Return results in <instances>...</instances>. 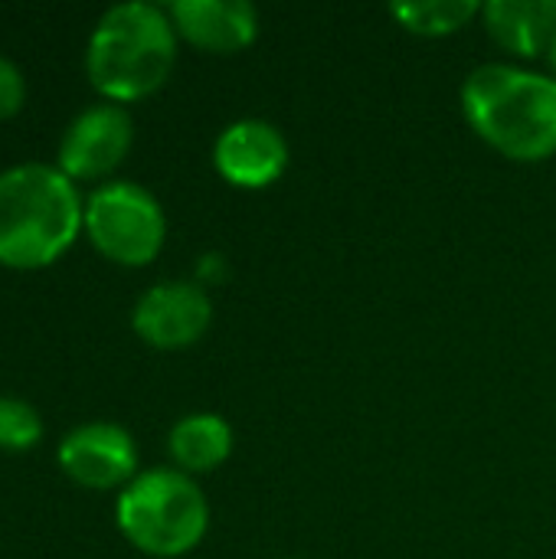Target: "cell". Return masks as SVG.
Listing matches in <instances>:
<instances>
[{
	"label": "cell",
	"instance_id": "cell-12",
	"mask_svg": "<svg viewBox=\"0 0 556 559\" xmlns=\"http://www.w3.org/2000/svg\"><path fill=\"white\" fill-rule=\"evenodd\" d=\"M167 445L180 472H213L233 452V429L216 413H190L177 419Z\"/></svg>",
	"mask_w": 556,
	"mask_h": 559
},
{
	"label": "cell",
	"instance_id": "cell-15",
	"mask_svg": "<svg viewBox=\"0 0 556 559\" xmlns=\"http://www.w3.org/2000/svg\"><path fill=\"white\" fill-rule=\"evenodd\" d=\"M23 95H26V79H23L20 66L0 52V118L20 111Z\"/></svg>",
	"mask_w": 556,
	"mask_h": 559
},
{
	"label": "cell",
	"instance_id": "cell-1",
	"mask_svg": "<svg viewBox=\"0 0 556 559\" xmlns=\"http://www.w3.org/2000/svg\"><path fill=\"white\" fill-rule=\"evenodd\" d=\"M472 131L511 160L556 154V79L518 66H482L462 85Z\"/></svg>",
	"mask_w": 556,
	"mask_h": 559
},
{
	"label": "cell",
	"instance_id": "cell-8",
	"mask_svg": "<svg viewBox=\"0 0 556 559\" xmlns=\"http://www.w3.org/2000/svg\"><path fill=\"white\" fill-rule=\"evenodd\" d=\"M59 465L66 468L69 478L88 488H111L134 475L138 445L128 429L105 419H92L62 436Z\"/></svg>",
	"mask_w": 556,
	"mask_h": 559
},
{
	"label": "cell",
	"instance_id": "cell-2",
	"mask_svg": "<svg viewBox=\"0 0 556 559\" xmlns=\"http://www.w3.org/2000/svg\"><path fill=\"white\" fill-rule=\"evenodd\" d=\"M82 206L62 167L26 160L0 170V262L13 269L52 262L75 239Z\"/></svg>",
	"mask_w": 556,
	"mask_h": 559
},
{
	"label": "cell",
	"instance_id": "cell-3",
	"mask_svg": "<svg viewBox=\"0 0 556 559\" xmlns=\"http://www.w3.org/2000/svg\"><path fill=\"white\" fill-rule=\"evenodd\" d=\"M174 20L144 0H128L108 7L85 49V69L92 85L115 98V102H131L170 75L174 56H177V36H174Z\"/></svg>",
	"mask_w": 556,
	"mask_h": 559
},
{
	"label": "cell",
	"instance_id": "cell-9",
	"mask_svg": "<svg viewBox=\"0 0 556 559\" xmlns=\"http://www.w3.org/2000/svg\"><path fill=\"white\" fill-rule=\"evenodd\" d=\"M216 170L242 190H262L275 183L288 167V144L282 131L259 118H242L223 128L213 144Z\"/></svg>",
	"mask_w": 556,
	"mask_h": 559
},
{
	"label": "cell",
	"instance_id": "cell-4",
	"mask_svg": "<svg viewBox=\"0 0 556 559\" xmlns=\"http://www.w3.org/2000/svg\"><path fill=\"white\" fill-rule=\"evenodd\" d=\"M121 534L151 557H184L210 524L203 491L187 472L151 468L128 481L115 504Z\"/></svg>",
	"mask_w": 556,
	"mask_h": 559
},
{
	"label": "cell",
	"instance_id": "cell-14",
	"mask_svg": "<svg viewBox=\"0 0 556 559\" xmlns=\"http://www.w3.org/2000/svg\"><path fill=\"white\" fill-rule=\"evenodd\" d=\"M43 436L39 413L16 396H0V449H29Z\"/></svg>",
	"mask_w": 556,
	"mask_h": 559
},
{
	"label": "cell",
	"instance_id": "cell-10",
	"mask_svg": "<svg viewBox=\"0 0 556 559\" xmlns=\"http://www.w3.org/2000/svg\"><path fill=\"white\" fill-rule=\"evenodd\" d=\"M174 29L210 52H239L259 36V13L246 0H177Z\"/></svg>",
	"mask_w": 556,
	"mask_h": 559
},
{
	"label": "cell",
	"instance_id": "cell-11",
	"mask_svg": "<svg viewBox=\"0 0 556 559\" xmlns=\"http://www.w3.org/2000/svg\"><path fill=\"white\" fill-rule=\"evenodd\" d=\"M485 26L514 56L547 52L556 33V0H492Z\"/></svg>",
	"mask_w": 556,
	"mask_h": 559
},
{
	"label": "cell",
	"instance_id": "cell-13",
	"mask_svg": "<svg viewBox=\"0 0 556 559\" xmlns=\"http://www.w3.org/2000/svg\"><path fill=\"white\" fill-rule=\"evenodd\" d=\"M482 7L475 0H423V3H397L390 13L416 36H449L462 29Z\"/></svg>",
	"mask_w": 556,
	"mask_h": 559
},
{
	"label": "cell",
	"instance_id": "cell-16",
	"mask_svg": "<svg viewBox=\"0 0 556 559\" xmlns=\"http://www.w3.org/2000/svg\"><path fill=\"white\" fill-rule=\"evenodd\" d=\"M547 59H551V69L556 72V33L554 39H551V46H547Z\"/></svg>",
	"mask_w": 556,
	"mask_h": 559
},
{
	"label": "cell",
	"instance_id": "cell-5",
	"mask_svg": "<svg viewBox=\"0 0 556 559\" xmlns=\"http://www.w3.org/2000/svg\"><path fill=\"white\" fill-rule=\"evenodd\" d=\"M92 242L121 265H144L164 246V210L134 180H108L95 187L82 206Z\"/></svg>",
	"mask_w": 556,
	"mask_h": 559
},
{
	"label": "cell",
	"instance_id": "cell-6",
	"mask_svg": "<svg viewBox=\"0 0 556 559\" xmlns=\"http://www.w3.org/2000/svg\"><path fill=\"white\" fill-rule=\"evenodd\" d=\"M213 321V305L206 292L193 282H157L151 285L134 311V331L161 350H180L197 344Z\"/></svg>",
	"mask_w": 556,
	"mask_h": 559
},
{
	"label": "cell",
	"instance_id": "cell-7",
	"mask_svg": "<svg viewBox=\"0 0 556 559\" xmlns=\"http://www.w3.org/2000/svg\"><path fill=\"white\" fill-rule=\"evenodd\" d=\"M134 124L118 102H98L82 108L59 138V167L69 177L108 174L131 147Z\"/></svg>",
	"mask_w": 556,
	"mask_h": 559
}]
</instances>
